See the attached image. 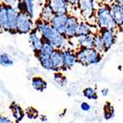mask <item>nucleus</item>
I'll list each match as a JSON object with an SVG mask.
<instances>
[{
	"label": "nucleus",
	"mask_w": 123,
	"mask_h": 123,
	"mask_svg": "<svg viewBox=\"0 0 123 123\" xmlns=\"http://www.w3.org/2000/svg\"><path fill=\"white\" fill-rule=\"evenodd\" d=\"M53 13L52 11L51 8L48 5V4H46L45 6L43 7L41 13V20L46 22V23H49L50 20L52 19V17H53Z\"/></svg>",
	"instance_id": "nucleus-20"
},
{
	"label": "nucleus",
	"mask_w": 123,
	"mask_h": 123,
	"mask_svg": "<svg viewBox=\"0 0 123 123\" xmlns=\"http://www.w3.org/2000/svg\"><path fill=\"white\" fill-rule=\"evenodd\" d=\"M53 81H54L58 85H60V87L65 86V85L66 84V76L60 72H55V73H54V75H53Z\"/></svg>",
	"instance_id": "nucleus-27"
},
{
	"label": "nucleus",
	"mask_w": 123,
	"mask_h": 123,
	"mask_svg": "<svg viewBox=\"0 0 123 123\" xmlns=\"http://www.w3.org/2000/svg\"><path fill=\"white\" fill-rule=\"evenodd\" d=\"M24 114L27 115V117H28L29 119H31V120H35L39 116V112H38V110H36L33 107H29V108L26 109V111L24 112Z\"/></svg>",
	"instance_id": "nucleus-28"
},
{
	"label": "nucleus",
	"mask_w": 123,
	"mask_h": 123,
	"mask_svg": "<svg viewBox=\"0 0 123 123\" xmlns=\"http://www.w3.org/2000/svg\"><path fill=\"white\" fill-rule=\"evenodd\" d=\"M93 48L96 49L99 53H103L104 52V45H103V40L100 37L99 35H95V39H94V44H93Z\"/></svg>",
	"instance_id": "nucleus-26"
},
{
	"label": "nucleus",
	"mask_w": 123,
	"mask_h": 123,
	"mask_svg": "<svg viewBox=\"0 0 123 123\" xmlns=\"http://www.w3.org/2000/svg\"><path fill=\"white\" fill-rule=\"evenodd\" d=\"M110 13L117 27L122 26L123 23V4L122 2H117L110 5Z\"/></svg>",
	"instance_id": "nucleus-10"
},
{
	"label": "nucleus",
	"mask_w": 123,
	"mask_h": 123,
	"mask_svg": "<svg viewBox=\"0 0 123 123\" xmlns=\"http://www.w3.org/2000/svg\"><path fill=\"white\" fill-rule=\"evenodd\" d=\"M115 116V109L110 103H106L103 107V118L106 121L112 119Z\"/></svg>",
	"instance_id": "nucleus-23"
},
{
	"label": "nucleus",
	"mask_w": 123,
	"mask_h": 123,
	"mask_svg": "<svg viewBox=\"0 0 123 123\" xmlns=\"http://www.w3.org/2000/svg\"><path fill=\"white\" fill-rule=\"evenodd\" d=\"M24 4V13L29 16L30 19H33L35 17V4L33 1L30 0H25L23 1Z\"/></svg>",
	"instance_id": "nucleus-22"
},
{
	"label": "nucleus",
	"mask_w": 123,
	"mask_h": 123,
	"mask_svg": "<svg viewBox=\"0 0 123 123\" xmlns=\"http://www.w3.org/2000/svg\"><path fill=\"white\" fill-rule=\"evenodd\" d=\"M29 44H30L32 49L34 50L35 53H38L41 50V47H42V43H43V40L41 38V35L39 32L37 31V29H33L29 35Z\"/></svg>",
	"instance_id": "nucleus-13"
},
{
	"label": "nucleus",
	"mask_w": 123,
	"mask_h": 123,
	"mask_svg": "<svg viewBox=\"0 0 123 123\" xmlns=\"http://www.w3.org/2000/svg\"><path fill=\"white\" fill-rule=\"evenodd\" d=\"M18 10L11 4H0V29L16 33V24Z\"/></svg>",
	"instance_id": "nucleus-2"
},
{
	"label": "nucleus",
	"mask_w": 123,
	"mask_h": 123,
	"mask_svg": "<svg viewBox=\"0 0 123 123\" xmlns=\"http://www.w3.org/2000/svg\"><path fill=\"white\" fill-rule=\"evenodd\" d=\"M33 30V22L32 19L25 13L18 12L16 24V33L29 34Z\"/></svg>",
	"instance_id": "nucleus-5"
},
{
	"label": "nucleus",
	"mask_w": 123,
	"mask_h": 123,
	"mask_svg": "<svg viewBox=\"0 0 123 123\" xmlns=\"http://www.w3.org/2000/svg\"><path fill=\"white\" fill-rule=\"evenodd\" d=\"M95 35V34H90L85 36L75 37L77 40V44L79 46L80 48H93Z\"/></svg>",
	"instance_id": "nucleus-15"
},
{
	"label": "nucleus",
	"mask_w": 123,
	"mask_h": 123,
	"mask_svg": "<svg viewBox=\"0 0 123 123\" xmlns=\"http://www.w3.org/2000/svg\"><path fill=\"white\" fill-rule=\"evenodd\" d=\"M55 51V48L54 47L51 45L50 43L47 42V41H43V43H42V47H41V50H40L38 53H41V54H43V55L46 56H51L53 54V52Z\"/></svg>",
	"instance_id": "nucleus-24"
},
{
	"label": "nucleus",
	"mask_w": 123,
	"mask_h": 123,
	"mask_svg": "<svg viewBox=\"0 0 123 123\" xmlns=\"http://www.w3.org/2000/svg\"><path fill=\"white\" fill-rule=\"evenodd\" d=\"M76 53L77 62L83 66L97 65L102 60V55L94 48H79Z\"/></svg>",
	"instance_id": "nucleus-4"
},
{
	"label": "nucleus",
	"mask_w": 123,
	"mask_h": 123,
	"mask_svg": "<svg viewBox=\"0 0 123 123\" xmlns=\"http://www.w3.org/2000/svg\"><path fill=\"white\" fill-rule=\"evenodd\" d=\"M52 64L53 66V72H59L63 67V57H62V50L55 49L53 54L50 56Z\"/></svg>",
	"instance_id": "nucleus-14"
},
{
	"label": "nucleus",
	"mask_w": 123,
	"mask_h": 123,
	"mask_svg": "<svg viewBox=\"0 0 123 123\" xmlns=\"http://www.w3.org/2000/svg\"><path fill=\"white\" fill-rule=\"evenodd\" d=\"M78 23H79V22H78V18L76 17L68 15L66 33H65V37L67 40L75 38L77 36V29H78Z\"/></svg>",
	"instance_id": "nucleus-8"
},
{
	"label": "nucleus",
	"mask_w": 123,
	"mask_h": 123,
	"mask_svg": "<svg viewBox=\"0 0 123 123\" xmlns=\"http://www.w3.org/2000/svg\"><path fill=\"white\" fill-rule=\"evenodd\" d=\"M54 15L68 14L69 2L65 0H52L47 2Z\"/></svg>",
	"instance_id": "nucleus-7"
},
{
	"label": "nucleus",
	"mask_w": 123,
	"mask_h": 123,
	"mask_svg": "<svg viewBox=\"0 0 123 123\" xmlns=\"http://www.w3.org/2000/svg\"><path fill=\"white\" fill-rule=\"evenodd\" d=\"M0 123H13L8 117L0 115Z\"/></svg>",
	"instance_id": "nucleus-30"
},
{
	"label": "nucleus",
	"mask_w": 123,
	"mask_h": 123,
	"mask_svg": "<svg viewBox=\"0 0 123 123\" xmlns=\"http://www.w3.org/2000/svg\"><path fill=\"white\" fill-rule=\"evenodd\" d=\"M10 109L12 112V115L14 117V119L16 120V121L17 123L21 122L25 115L24 111L23 110L22 107L16 102H12L10 105Z\"/></svg>",
	"instance_id": "nucleus-16"
},
{
	"label": "nucleus",
	"mask_w": 123,
	"mask_h": 123,
	"mask_svg": "<svg viewBox=\"0 0 123 123\" xmlns=\"http://www.w3.org/2000/svg\"><path fill=\"white\" fill-rule=\"evenodd\" d=\"M31 84H32V87L39 92H43L47 88V81L41 77H34L31 80Z\"/></svg>",
	"instance_id": "nucleus-18"
},
{
	"label": "nucleus",
	"mask_w": 123,
	"mask_h": 123,
	"mask_svg": "<svg viewBox=\"0 0 123 123\" xmlns=\"http://www.w3.org/2000/svg\"><path fill=\"white\" fill-rule=\"evenodd\" d=\"M41 121H47V118L46 115H41Z\"/></svg>",
	"instance_id": "nucleus-32"
},
{
	"label": "nucleus",
	"mask_w": 123,
	"mask_h": 123,
	"mask_svg": "<svg viewBox=\"0 0 123 123\" xmlns=\"http://www.w3.org/2000/svg\"><path fill=\"white\" fill-rule=\"evenodd\" d=\"M14 65L13 58L6 53H0V66L4 67H10Z\"/></svg>",
	"instance_id": "nucleus-21"
},
{
	"label": "nucleus",
	"mask_w": 123,
	"mask_h": 123,
	"mask_svg": "<svg viewBox=\"0 0 123 123\" xmlns=\"http://www.w3.org/2000/svg\"><path fill=\"white\" fill-rule=\"evenodd\" d=\"M83 96L89 100H97L98 96L94 88L92 87H87L83 90Z\"/></svg>",
	"instance_id": "nucleus-25"
},
{
	"label": "nucleus",
	"mask_w": 123,
	"mask_h": 123,
	"mask_svg": "<svg viewBox=\"0 0 123 123\" xmlns=\"http://www.w3.org/2000/svg\"><path fill=\"white\" fill-rule=\"evenodd\" d=\"M96 22L101 29H109L115 31L117 27L110 13V7L109 4H103L97 10L96 13Z\"/></svg>",
	"instance_id": "nucleus-3"
},
{
	"label": "nucleus",
	"mask_w": 123,
	"mask_h": 123,
	"mask_svg": "<svg viewBox=\"0 0 123 123\" xmlns=\"http://www.w3.org/2000/svg\"><path fill=\"white\" fill-rule=\"evenodd\" d=\"M99 35L103 40V45H104V52L110 49L116 40L115 31L109 30V29H101V33Z\"/></svg>",
	"instance_id": "nucleus-9"
},
{
	"label": "nucleus",
	"mask_w": 123,
	"mask_h": 123,
	"mask_svg": "<svg viewBox=\"0 0 123 123\" xmlns=\"http://www.w3.org/2000/svg\"><path fill=\"white\" fill-rule=\"evenodd\" d=\"M93 26L87 22H81L78 23V29H77V36H85V35H89L90 34H93Z\"/></svg>",
	"instance_id": "nucleus-17"
},
{
	"label": "nucleus",
	"mask_w": 123,
	"mask_h": 123,
	"mask_svg": "<svg viewBox=\"0 0 123 123\" xmlns=\"http://www.w3.org/2000/svg\"><path fill=\"white\" fill-rule=\"evenodd\" d=\"M78 6H79L80 12L84 18H90L95 14V2L90 0H82L78 1Z\"/></svg>",
	"instance_id": "nucleus-11"
},
{
	"label": "nucleus",
	"mask_w": 123,
	"mask_h": 123,
	"mask_svg": "<svg viewBox=\"0 0 123 123\" xmlns=\"http://www.w3.org/2000/svg\"><path fill=\"white\" fill-rule=\"evenodd\" d=\"M36 29L41 35L42 40L54 47L55 49H68V40L60 35L51 27L49 23L39 20L36 22Z\"/></svg>",
	"instance_id": "nucleus-1"
},
{
	"label": "nucleus",
	"mask_w": 123,
	"mask_h": 123,
	"mask_svg": "<svg viewBox=\"0 0 123 123\" xmlns=\"http://www.w3.org/2000/svg\"><path fill=\"white\" fill-rule=\"evenodd\" d=\"M63 57V67L62 70H67L73 67L77 63L76 53L71 49H66L62 51Z\"/></svg>",
	"instance_id": "nucleus-12"
},
{
	"label": "nucleus",
	"mask_w": 123,
	"mask_h": 123,
	"mask_svg": "<svg viewBox=\"0 0 123 123\" xmlns=\"http://www.w3.org/2000/svg\"><path fill=\"white\" fill-rule=\"evenodd\" d=\"M35 56L39 60L41 66L47 71H53V66L49 56H46L40 53H35Z\"/></svg>",
	"instance_id": "nucleus-19"
},
{
	"label": "nucleus",
	"mask_w": 123,
	"mask_h": 123,
	"mask_svg": "<svg viewBox=\"0 0 123 123\" xmlns=\"http://www.w3.org/2000/svg\"><path fill=\"white\" fill-rule=\"evenodd\" d=\"M68 14L63 15H53V17L50 20L49 24L58 33L65 36L66 28V22H67Z\"/></svg>",
	"instance_id": "nucleus-6"
},
{
	"label": "nucleus",
	"mask_w": 123,
	"mask_h": 123,
	"mask_svg": "<svg viewBox=\"0 0 123 123\" xmlns=\"http://www.w3.org/2000/svg\"><path fill=\"white\" fill-rule=\"evenodd\" d=\"M101 93H102V95H103V97H107L108 95H109V89H103V90H101Z\"/></svg>",
	"instance_id": "nucleus-31"
},
{
	"label": "nucleus",
	"mask_w": 123,
	"mask_h": 123,
	"mask_svg": "<svg viewBox=\"0 0 123 123\" xmlns=\"http://www.w3.org/2000/svg\"><path fill=\"white\" fill-rule=\"evenodd\" d=\"M80 108L84 112H88V111L90 110V105L88 103H86V102H83L81 103V105H80Z\"/></svg>",
	"instance_id": "nucleus-29"
}]
</instances>
